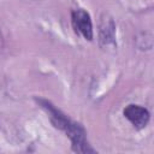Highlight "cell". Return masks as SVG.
Masks as SVG:
<instances>
[{"label":"cell","mask_w":154,"mask_h":154,"mask_svg":"<svg viewBox=\"0 0 154 154\" xmlns=\"http://www.w3.org/2000/svg\"><path fill=\"white\" fill-rule=\"evenodd\" d=\"M114 32H116V26H114L113 20L111 18H103L100 24V30H99V40H100L101 47L113 48L116 46Z\"/></svg>","instance_id":"4"},{"label":"cell","mask_w":154,"mask_h":154,"mask_svg":"<svg viewBox=\"0 0 154 154\" xmlns=\"http://www.w3.org/2000/svg\"><path fill=\"white\" fill-rule=\"evenodd\" d=\"M71 22L75 31L83 36L85 40H93V24L90 16L82 8L73 10L71 12Z\"/></svg>","instance_id":"2"},{"label":"cell","mask_w":154,"mask_h":154,"mask_svg":"<svg viewBox=\"0 0 154 154\" xmlns=\"http://www.w3.org/2000/svg\"><path fill=\"white\" fill-rule=\"evenodd\" d=\"M124 117L136 128L143 129L149 122V112L138 105H129L124 108Z\"/></svg>","instance_id":"3"},{"label":"cell","mask_w":154,"mask_h":154,"mask_svg":"<svg viewBox=\"0 0 154 154\" xmlns=\"http://www.w3.org/2000/svg\"><path fill=\"white\" fill-rule=\"evenodd\" d=\"M40 103L49 114L52 123L58 129L65 131L66 135L70 137L71 143H72V149L75 152H79V153H93L94 152V149L88 144L84 129L79 124L71 122L64 113L57 109L51 102L46 100H40Z\"/></svg>","instance_id":"1"}]
</instances>
